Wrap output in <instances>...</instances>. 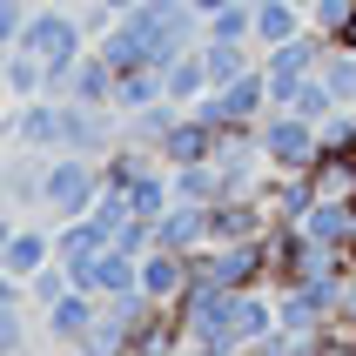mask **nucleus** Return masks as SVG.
<instances>
[{"mask_svg": "<svg viewBox=\"0 0 356 356\" xmlns=\"http://www.w3.org/2000/svg\"><path fill=\"white\" fill-rule=\"evenodd\" d=\"M47 262H54V222H14L7 229V249H0V269L14 282H34Z\"/></svg>", "mask_w": 356, "mask_h": 356, "instance_id": "2", "label": "nucleus"}, {"mask_svg": "<svg viewBox=\"0 0 356 356\" xmlns=\"http://www.w3.org/2000/svg\"><path fill=\"white\" fill-rule=\"evenodd\" d=\"M209 40H256V0H236V7L209 14Z\"/></svg>", "mask_w": 356, "mask_h": 356, "instance_id": "9", "label": "nucleus"}, {"mask_svg": "<svg viewBox=\"0 0 356 356\" xmlns=\"http://www.w3.org/2000/svg\"><path fill=\"white\" fill-rule=\"evenodd\" d=\"M188 7H195V14L209 20V14H222V7H236V0H188Z\"/></svg>", "mask_w": 356, "mask_h": 356, "instance_id": "11", "label": "nucleus"}, {"mask_svg": "<svg viewBox=\"0 0 356 356\" xmlns=\"http://www.w3.org/2000/svg\"><path fill=\"white\" fill-rule=\"evenodd\" d=\"M350 20H356V0H316V7H309V27L330 34V40L350 34Z\"/></svg>", "mask_w": 356, "mask_h": 356, "instance_id": "10", "label": "nucleus"}, {"mask_svg": "<svg viewBox=\"0 0 356 356\" xmlns=\"http://www.w3.org/2000/svg\"><path fill=\"white\" fill-rule=\"evenodd\" d=\"M161 81H168V101H175V108H195V101L209 95V67H202V47L175 54L168 67H161Z\"/></svg>", "mask_w": 356, "mask_h": 356, "instance_id": "7", "label": "nucleus"}, {"mask_svg": "<svg viewBox=\"0 0 356 356\" xmlns=\"http://www.w3.org/2000/svg\"><path fill=\"white\" fill-rule=\"evenodd\" d=\"M148 7H181V0H148Z\"/></svg>", "mask_w": 356, "mask_h": 356, "instance_id": "12", "label": "nucleus"}, {"mask_svg": "<svg viewBox=\"0 0 356 356\" xmlns=\"http://www.w3.org/2000/svg\"><path fill=\"white\" fill-rule=\"evenodd\" d=\"M296 7H302V14H309V7H316V0H296Z\"/></svg>", "mask_w": 356, "mask_h": 356, "instance_id": "14", "label": "nucleus"}, {"mask_svg": "<svg viewBox=\"0 0 356 356\" xmlns=\"http://www.w3.org/2000/svg\"><path fill=\"white\" fill-rule=\"evenodd\" d=\"M101 296H88V289H67V296H54L47 309H40V337L47 343H81L88 337V323H95Z\"/></svg>", "mask_w": 356, "mask_h": 356, "instance_id": "4", "label": "nucleus"}, {"mask_svg": "<svg viewBox=\"0 0 356 356\" xmlns=\"http://www.w3.org/2000/svg\"><path fill=\"white\" fill-rule=\"evenodd\" d=\"M108 195V168L101 155H47V222H74V216H95V202Z\"/></svg>", "mask_w": 356, "mask_h": 356, "instance_id": "1", "label": "nucleus"}, {"mask_svg": "<svg viewBox=\"0 0 356 356\" xmlns=\"http://www.w3.org/2000/svg\"><path fill=\"white\" fill-rule=\"evenodd\" d=\"M155 101H168V81H161L155 60H141V67L115 74V108H121V115H141V108H155Z\"/></svg>", "mask_w": 356, "mask_h": 356, "instance_id": "5", "label": "nucleus"}, {"mask_svg": "<svg viewBox=\"0 0 356 356\" xmlns=\"http://www.w3.org/2000/svg\"><path fill=\"white\" fill-rule=\"evenodd\" d=\"M202 67H209V88H229L256 67V54H249V40H202Z\"/></svg>", "mask_w": 356, "mask_h": 356, "instance_id": "8", "label": "nucleus"}, {"mask_svg": "<svg viewBox=\"0 0 356 356\" xmlns=\"http://www.w3.org/2000/svg\"><path fill=\"white\" fill-rule=\"evenodd\" d=\"M188 282H195V262L181 256V249L155 242V249L141 256V296H148V302H181V296H188Z\"/></svg>", "mask_w": 356, "mask_h": 356, "instance_id": "3", "label": "nucleus"}, {"mask_svg": "<svg viewBox=\"0 0 356 356\" xmlns=\"http://www.w3.org/2000/svg\"><path fill=\"white\" fill-rule=\"evenodd\" d=\"M202 356H236V350H202Z\"/></svg>", "mask_w": 356, "mask_h": 356, "instance_id": "13", "label": "nucleus"}, {"mask_svg": "<svg viewBox=\"0 0 356 356\" xmlns=\"http://www.w3.org/2000/svg\"><path fill=\"white\" fill-rule=\"evenodd\" d=\"M309 27L296 0H256V47H282V40H296Z\"/></svg>", "mask_w": 356, "mask_h": 356, "instance_id": "6", "label": "nucleus"}]
</instances>
